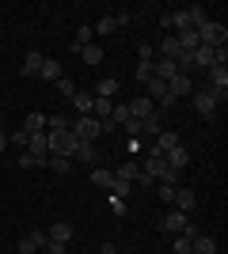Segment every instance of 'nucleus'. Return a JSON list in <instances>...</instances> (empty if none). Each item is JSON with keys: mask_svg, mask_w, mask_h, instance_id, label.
I'll use <instances>...</instances> for the list:
<instances>
[{"mask_svg": "<svg viewBox=\"0 0 228 254\" xmlns=\"http://www.w3.org/2000/svg\"><path fill=\"white\" fill-rule=\"evenodd\" d=\"M80 57H84V64H103V46L99 42H87V46H80Z\"/></svg>", "mask_w": 228, "mask_h": 254, "instance_id": "nucleus-18", "label": "nucleus"}, {"mask_svg": "<svg viewBox=\"0 0 228 254\" xmlns=\"http://www.w3.org/2000/svg\"><path fill=\"white\" fill-rule=\"evenodd\" d=\"M186 19H190V27H198V23H206L209 15H206V8H202V4H190V8H186Z\"/></svg>", "mask_w": 228, "mask_h": 254, "instance_id": "nucleus-33", "label": "nucleus"}, {"mask_svg": "<svg viewBox=\"0 0 228 254\" xmlns=\"http://www.w3.org/2000/svg\"><path fill=\"white\" fill-rule=\"evenodd\" d=\"M42 61H46L42 53H38V50H31V53H27V57H23V76H38V68H42Z\"/></svg>", "mask_w": 228, "mask_h": 254, "instance_id": "nucleus-24", "label": "nucleus"}, {"mask_svg": "<svg viewBox=\"0 0 228 254\" xmlns=\"http://www.w3.org/2000/svg\"><path fill=\"white\" fill-rule=\"evenodd\" d=\"M73 159H80V163H95V167H99V148H95V144H76Z\"/></svg>", "mask_w": 228, "mask_h": 254, "instance_id": "nucleus-23", "label": "nucleus"}, {"mask_svg": "<svg viewBox=\"0 0 228 254\" xmlns=\"http://www.w3.org/2000/svg\"><path fill=\"white\" fill-rule=\"evenodd\" d=\"M171 254H190V239H186V235H175V243H171Z\"/></svg>", "mask_w": 228, "mask_h": 254, "instance_id": "nucleus-38", "label": "nucleus"}, {"mask_svg": "<svg viewBox=\"0 0 228 254\" xmlns=\"http://www.w3.org/2000/svg\"><path fill=\"white\" fill-rule=\"evenodd\" d=\"M171 197H175V186H171V182H160V201L171 205Z\"/></svg>", "mask_w": 228, "mask_h": 254, "instance_id": "nucleus-41", "label": "nucleus"}, {"mask_svg": "<svg viewBox=\"0 0 228 254\" xmlns=\"http://www.w3.org/2000/svg\"><path fill=\"white\" fill-rule=\"evenodd\" d=\"M46 239H50V243H65L69 247V239H73V224H65V220L50 224V228H46Z\"/></svg>", "mask_w": 228, "mask_h": 254, "instance_id": "nucleus-11", "label": "nucleus"}, {"mask_svg": "<svg viewBox=\"0 0 228 254\" xmlns=\"http://www.w3.org/2000/svg\"><path fill=\"white\" fill-rule=\"evenodd\" d=\"M65 76V68H61V61H54V57H46L42 68H38V80H50V84H57Z\"/></svg>", "mask_w": 228, "mask_h": 254, "instance_id": "nucleus-14", "label": "nucleus"}, {"mask_svg": "<svg viewBox=\"0 0 228 254\" xmlns=\"http://www.w3.org/2000/svg\"><path fill=\"white\" fill-rule=\"evenodd\" d=\"M91 182H95L99 190H110V186H114V171L110 167H91Z\"/></svg>", "mask_w": 228, "mask_h": 254, "instance_id": "nucleus-22", "label": "nucleus"}, {"mask_svg": "<svg viewBox=\"0 0 228 254\" xmlns=\"http://www.w3.org/2000/svg\"><path fill=\"white\" fill-rule=\"evenodd\" d=\"M190 91H194V87H190V76H175V80H167V95H171V99H186Z\"/></svg>", "mask_w": 228, "mask_h": 254, "instance_id": "nucleus-15", "label": "nucleus"}, {"mask_svg": "<svg viewBox=\"0 0 228 254\" xmlns=\"http://www.w3.org/2000/svg\"><path fill=\"white\" fill-rule=\"evenodd\" d=\"M137 175H141V163H137V159H130V163L114 167V179H118V182H137Z\"/></svg>", "mask_w": 228, "mask_h": 254, "instance_id": "nucleus-17", "label": "nucleus"}, {"mask_svg": "<svg viewBox=\"0 0 228 254\" xmlns=\"http://www.w3.org/2000/svg\"><path fill=\"white\" fill-rule=\"evenodd\" d=\"M145 87H149V99H152V103H160V99L167 95V84H163V80H156V76H152Z\"/></svg>", "mask_w": 228, "mask_h": 254, "instance_id": "nucleus-30", "label": "nucleus"}, {"mask_svg": "<svg viewBox=\"0 0 228 254\" xmlns=\"http://www.w3.org/2000/svg\"><path fill=\"white\" fill-rule=\"evenodd\" d=\"M65 126H69L65 114H50V118H46V129H65Z\"/></svg>", "mask_w": 228, "mask_h": 254, "instance_id": "nucleus-39", "label": "nucleus"}, {"mask_svg": "<svg viewBox=\"0 0 228 254\" xmlns=\"http://www.w3.org/2000/svg\"><path fill=\"white\" fill-rule=\"evenodd\" d=\"M91 103H95V95H91V91H76V95H73V106H76V114H80V118L91 114Z\"/></svg>", "mask_w": 228, "mask_h": 254, "instance_id": "nucleus-26", "label": "nucleus"}, {"mask_svg": "<svg viewBox=\"0 0 228 254\" xmlns=\"http://www.w3.org/2000/svg\"><path fill=\"white\" fill-rule=\"evenodd\" d=\"M186 224H190V216H186V212H167V216H163L160 220V235H183V228Z\"/></svg>", "mask_w": 228, "mask_h": 254, "instance_id": "nucleus-6", "label": "nucleus"}, {"mask_svg": "<svg viewBox=\"0 0 228 254\" xmlns=\"http://www.w3.org/2000/svg\"><path fill=\"white\" fill-rule=\"evenodd\" d=\"M27 137H31V133H23V129L19 133H8V144H15L19 152H27Z\"/></svg>", "mask_w": 228, "mask_h": 254, "instance_id": "nucleus-37", "label": "nucleus"}, {"mask_svg": "<svg viewBox=\"0 0 228 254\" xmlns=\"http://www.w3.org/2000/svg\"><path fill=\"white\" fill-rule=\"evenodd\" d=\"M91 95H95V99H114V95H118V80H114V76H103Z\"/></svg>", "mask_w": 228, "mask_h": 254, "instance_id": "nucleus-19", "label": "nucleus"}, {"mask_svg": "<svg viewBox=\"0 0 228 254\" xmlns=\"http://www.w3.org/2000/svg\"><path fill=\"white\" fill-rule=\"evenodd\" d=\"M69 129H73V133H76V140H80V144H95V140H99V122H95V118H91V114L76 118V122H73V126H69Z\"/></svg>", "mask_w": 228, "mask_h": 254, "instance_id": "nucleus-3", "label": "nucleus"}, {"mask_svg": "<svg viewBox=\"0 0 228 254\" xmlns=\"http://www.w3.org/2000/svg\"><path fill=\"white\" fill-rule=\"evenodd\" d=\"M171 205H175V212H186V216H190V209H194V193H190V190H183V186H175Z\"/></svg>", "mask_w": 228, "mask_h": 254, "instance_id": "nucleus-16", "label": "nucleus"}, {"mask_svg": "<svg viewBox=\"0 0 228 254\" xmlns=\"http://www.w3.org/2000/svg\"><path fill=\"white\" fill-rule=\"evenodd\" d=\"M114 23H118V27H130L133 15H130V11H118V15H114Z\"/></svg>", "mask_w": 228, "mask_h": 254, "instance_id": "nucleus-44", "label": "nucleus"}, {"mask_svg": "<svg viewBox=\"0 0 228 254\" xmlns=\"http://www.w3.org/2000/svg\"><path fill=\"white\" fill-rule=\"evenodd\" d=\"M99 254H118V251H114V243H103V247H99Z\"/></svg>", "mask_w": 228, "mask_h": 254, "instance_id": "nucleus-46", "label": "nucleus"}, {"mask_svg": "<svg viewBox=\"0 0 228 254\" xmlns=\"http://www.w3.org/2000/svg\"><path fill=\"white\" fill-rule=\"evenodd\" d=\"M42 247H46V232H42V228H38V232H27L19 239V254H38Z\"/></svg>", "mask_w": 228, "mask_h": 254, "instance_id": "nucleus-9", "label": "nucleus"}, {"mask_svg": "<svg viewBox=\"0 0 228 254\" xmlns=\"http://www.w3.org/2000/svg\"><path fill=\"white\" fill-rule=\"evenodd\" d=\"M122 129H126L130 137H141V122H137V118H130V122H126V126H122Z\"/></svg>", "mask_w": 228, "mask_h": 254, "instance_id": "nucleus-43", "label": "nucleus"}, {"mask_svg": "<svg viewBox=\"0 0 228 254\" xmlns=\"http://www.w3.org/2000/svg\"><path fill=\"white\" fill-rule=\"evenodd\" d=\"M163 159H167V167H171V171H179V175H183V171L190 167V152H186L183 144H179V148H171V152H163Z\"/></svg>", "mask_w": 228, "mask_h": 254, "instance_id": "nucleus-10", "label": "nucleus"}, {"mask_svg": "<svg viewBox=\"0 0 228 254\" xmlns=\"http://www.w3.org/2000/svg\"><path fill=\"white\" fill-rule=\"evenodd\" d=\"M46 167L57 171V175H69V171H73V159L69 156H46Z\"/></svg>", "mask_w": 228, "mask_h": 254, "instance_id": "nucleus-27", "label": "nucleus"}, {"mask_svg": "<svg viewBox=\"0 0 228 254\" xmlns=\"http://www.w3.org/2000/svg\"><path fill=\"white\" fill-rule=\"evenodd\" d=\"M190 57H194V68H206V72L217 64V50H213V46H198Z\"/></svg>", "mask_w": 228, "mask_h": 254, "instance_id": "nucleus-12", "label": "nucleus"}, {"mask_svg": "<svg viewBox=\"0 0 228 254\" xmlns=\"http://www.w3.org/2000/svg\"><path fill=\"white\" fill-rule=\"evenodd\" d=\"M46 140H50V156H69L73 159V152H76V144H80V140H76V133L73 129H50V133H46Z\"/></svg>", "mask_w": 228, "mask_h": 254, "instance_id": "nucleus-1", "label": "nucleus"}, {"mask_svg": "<svg viewBox=\"0 0 228 254\" xmlns=\"http://www.w3.org/2000/svg\"><path fill=\"white\" fill-rule=\"evenodd\" d=\"M27 152H31L34 159H42V163H46V156H50V140H46V129H42V133H31V137H27Z\"/></svg>", "mask_w": 228, "mask_h": 254, "instance_id": "nucleus-8", "label": "nucleus"}, {"mask_svg": "<svg viewBox=\"0 0 228 254\" xmlns=\"http://www.w3.org/2000/svg\"><path fill=\"white\" fill-rule=\"evenodd\" d=\"M110 122H114V126H126V122H130V106H126V103H114V110H110Z\"/></svg>", "mask_w": 228, "mask_h": 254, "instance_id": "nucleus-32", "label": "nucleus"}, {"mask_svg": "<svg viewBox=\"0 0 228 254\" xmlns=\"http://www.w3.org/2000/svg\"><path fill=\"white\" fill-rule=\"evenodd\" d=\"M42 129H46V114L42 110H34V114L23 118V133H42Z\"/></svg>", "mask_w": 228, "mask_h": 254, "instance_id": "nucleus-25", "label": "nucleus"}, {"mask_svg": "<svg viewBox=\"0 0 228 254\" xmlns=\"http://www.w3.org/2000/svg\"><path fill=\"white\" fill-rule=\"evenodd\" d=\"M133 76H137L141 84H149L152 76H156V72H152V61H137V72H133Z\"/></svg>", "mask_w": 228, "mask_h": 254, "instance_id": "nucleus-34", "label": "nucleus"}, {"mask_svg": "<svg viewBox=\"0 0 228 254\" xmlns=\"http://www.w3.org/2000/svg\"><path fill=\"white\" fill-rule=\"evenodd\" d=\"M110 31H118V23H114V15H99V23L91 27V34H110Z\"/></svg>", "mask_w": 228, "mask_h": 254, "instance_id": "nucleus-31", "label": "nucleus"}, {"mask_svg": "<svg viewBox=\"0 0 228 254\" xmlns=\"http://www.w3.org/2000/svg\"><path fill=\"white\" fill-rule=\"evenodd\" d=\"M57 91H61V95H69V99H73L76 91H80V87H76L73 80H69V76H61V80H57Z\"/></svg>", "mask_w": 228, "mask_h": 254, "instance_id": "nucleus-36", "label": "nucleus"}, {"mask_svg": "<svg viewBox=\"0 0 228 254\" xmlns=\"http://www.w3.org/2000/svg\"><path fill=\"white\" fill-rule=\"evenodd\" d=\"M171 148H179V133L163 129L160 137H156V144H152V152H171Z\"/></svg>", "mask_w": 228, "mask_h": 254, "instance_id": "nucleus-20", "label": "nucleus"}, {"mask_svg": "<svg viewBox=\"0 0 228 254\" xmlns=\"http://www.w3.org/2000/svg\"><path fill=\"white\" fill-rule=\"evenodd\" d=\"M175 72H179V76H190V72H194V57H190L186 50H179V57H175Z\"/></svg>", "mask_w": 228, "mask_h": 254, "instance_id": "nucleus-29", "label": "nucleus"}, {"mask_svg": "<svg viewBox=\"0 0 228 254\" xmlns=\"http://www.w3.org/2000/svg\"><path fill=\"white\" fill-rule=\"evenodd\" d=\"M0 129H4V122H0Z\"/></svg>", "mask_w": 228, "mask_h": 254, "instance_id": "nucleus-48", "label": "nucleus"}, {"mask_svg": "<svg viewBox=\"0 0 228 254\" xmlns=\"http://www.w3.org/2000/svg\"><path fill=\"white\" fill-rule=\"evenodd\" d=\"M137 53H141V61H156V50H152V42H141V46H137Z\"/></svg>", "mask_w": 228, "mask_h": 254, "instance_id": "nucleus-40", "label": "nucleus"}, {"mask_svg": "<svg viewBox=\"0 0 228 254\" xmlns=\"http://www.w3.org/2000/svg\"><path fill=\"white\" fill-rule=\"evenodd\" d=\"M190 254H217V239L206 232H198L194 239H190Z\"/></svg>", "mask_w": 228, "mask_h": 254, "instance_id": "nucleus-13", "label": "nucleus"}, {"mask_svg": "<svg viewBox=\"0 0 228 254\" xmlns=\"http://www.w3.org/2000/svg\"><path fill=\"white\" fill-rule=\"evenodd\" d=\"M206 91L217 99V103L228 99V68H225V64H213V68H209V87H206Z\"/></svg>", "mask_w": 228, "mask_h": 254, "instance_id": "nucleus-4", "label": "nucleus"}, {"mask_svg": "<svg viewBox=\"0 0 228 254\" xmlns=\"http://www.w3.org/2000/svg\"><path fill=\"white\" fill-rule=\"evenodd\" d=\"M126 106H130V118H137V122H145L149 114H156V103H152L149 95H137V99H130Z\"/></svg>", "mask_w": 228, "mask_h": 254, "instance_id": "nucleus-7", "label": "nucleus"}, {"mask_svg": "<svg viewBox=\"0 0 228 254\" xmlns=\"http://www.w3.org/2000/svg\"><path fill=\"white\" fill-rule=\"evenodd\" d=\"M190 103H194V110L206 118V122H209V118H217V99L209 95V91H190Z\"/></svg>", "mask_w": 228, "mask_h": 254, "instance_id": "nucleus-5", "label": "nucleus"}, {"mask_svg": "<svg viewBox=\"0 0 228 254\" xmlns=\"http://www.w3.org/2000/svg\"><path fill=\"white\" fill-rule=\"evenodd\" d=\"M110 209H114V216H122V212H126V201H122V197H110Z\"/></svg>", "mask_w": 228, "mask_h": 254, "instance_id": "nucleus-45", "label": "nucleus"}, {"mask_svg": "<svg viewBox=\"0 0 228 254\" xmlns=\"http://www.w3.org/2000/svg\"><path fill=\"white\" fill-rule=\"evenodd\" d=\"M160 57H167V61L179 57V42H175V34H163V38H160Z\"/></svg>", "mask_w": 228, "mask_h": 254, "instance_id": "nucleus-28", "label": "nucleus"}, {"mask_svg": "<svg viewBox=\"0 0 228 254\" xmlns=\"http://www.w3.org/2000/svg\"><path fill=\"white\" fill-rule=\"evenodd\" d=\"M163 133V126H160V106H156V114H149L141 122V137H160Z\"/></svg>", "mask_w": 228, "mask_h": 254, "instance_id": "nucleus-21", "label": "nucleus"}, {"mask_svg": "<svg viewBox=\"0 0 228 254\" xmlns=\"http://www.w3.org/2000/svg\"><path fill=\"white\" fill-rule=\"evenodd\" d=\"M194 31H198V46H213V50H217V46H225V38H228V31L221 27L217 19H206V23H198Z\"/></svg>", "mask_w": 228, "mask_h": 254, "instance_id": "nucleus-2", "label": "nucleus"}, {"mask_svg": "<svg viewBox=\"0 0 228 254\" xmlns=\"http://www.w3.org/2000/svg\"><path fill=\"white\" fill-rule=\"evenodd\" d=\"M15 163H19V167H27V171H31V167H46L42 159H34L31 152H19V159H15Z\"/></svg>", "mask_w": 228, "mask_h": 254, "instance_id": "nucleus-35", "label": "nucleus"}, {"mask_svg": "<svg viewBox=\"0 0 228 254\" xmlns=\"http://www.w3.org/2000/svg\"><path fill=\"white\" fill-rule=\"evenodd\" d=\"M8 148V133H4V129H0V152Z\"/></svg>", "mask_w": 228, "mask_h": 254, "instance_id": "nucleus-47", "label": "nucleus"}, {"mask_svg": "<svg viewBox=\"0 0 228 254\" xmlns=\"http://www.w3.org/2000/svg\"><path fill=\"white\" fill-rule=\"evenodd\" d=\"M42 251H46V254H69V247H65V243H50V239H46Z\"/></svg>", "mask_w": 228, "mask_h": 254, "instance_id": "nucleus-42", "label": "nucleus"}]
</instances>
